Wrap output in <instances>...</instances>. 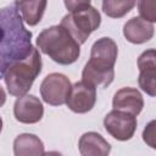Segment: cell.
<instances>
[{"label": "cell", "mask_w": 156, "mask_h": 156, "mask_svg": "<svg viewBox=\"0 0 156 156\" xmlns=\"http://www.w3.org/2000/svg\"><path fill=\"white\" fill-rule=\"evenodd\" d=\"M32 33L23 24L17 1L0 7V78L17 60L24 58L32 50Z\"/></svg>", "instance_id": "6da1fadb"}, {"label": "cell", "mask_w": 156, "mask_h": 156, "mask_svg": "<svg viewBox=\"0 0 156 156\" xmlns=\"http://www.w3.org/2000/svg\"><path fill=\"white\" fill-rule=\"evenodd\" d=\"M117 44L107 37L98 39L90 50V60L82 72V80L93 85L106 88L115 78V63L117 60Z\"/></svg>", "instance_id": "7a4b0ae2"}, {"label": "cell", "mask_w": 156, "mask_h": 156, "mask_svg": "<svg viewBox=\"0 0 156 156\" xmlns=\"http://www.w3.org/2000/svg\"><path fill=\"white\" fill-rule=\"evenodd\" d=\"M38 49L60 65H71L80 55L79 44L62 26H51L39 33Z\"/></svg>", "instance_id": "3957f363"}, {"label": "cell", "mask_w": 156, "mask_h": 156, "mask_svg": "<svg viewBox=\"0 0 156 156\" xmlns=\"http://www.w3.org/2000/svg\"><path fill=\"white\" fill-rule=\"evenodd\" d=\"M65 6L69 11L61 21L62 26L71 37L80 45L88 37L99 28L101 16L99 11L91 6L90 1H65Z\"/></svg>", "instance_id": "277c9868"}, {"label": "cell", "mask_w": 156, "mask_h": 156, "mask_svg": "<svg viewBox=\"0 0 156 156\" xmlns=\"http://www.w3.org/2000/svg\"><path fill=\"white\" fill-rule=\"evenodd\" d=\"M41 72V57L34 46L29 54L9 66L4 74L7 90L13 96H23L32 88L33 82Z\"/></svg>", "instance_id": "5b68a950"}, {"label": "cell", "mask_w": 156, "mask_h": 156, "mask_svg": "<svg viewBox=\"0 0 156 156\" xmlns=\"http://www.w3.org/2000/svg\"><path fill=\"white\" fill-rule=\"evenodd\" d=\"M72 84L69 79L62 73L48 74L40 84V94L43 100L52 106L66 104Z\"/></svg>", "instance_id": "8992f818"}, {"label": "cell", "mask_w": 156, "mask_h": 156, "mask_svg": "<svg viewBox=\"0 0 156 156\" xmlns=\"http://www.w3.org/2000/svg\"><path fill=\"white\" fill-rule=\"evenodd\" d=\"M104 127L115 139L121 141L129 140L136 129V117L123 111L112 110L105 116Z\"/></svg>", "instance_id": "52a82bcc"}, {"label": "cell", "mask_w": 156, "mask_h": 156, "mask_svg": "<svg viewBox=\"0 0 156 156\" xmlns=\"http://www.w3.org/2000/svg\"><path fill=\"white\" fill-rule=\"evenodd\" d=\"M96 102V88L80 80L72 85L66 100L67 107L76 113L90 111Z\"/></svg>", "instance_id": "ba28073f"}, {"label": "cell", "mask_w": 156, "mask_h": 156, "mask_svg": "<svg viewBox=\"0 0 156 156\" xmlns=\"http://www.w3.org/2000/svg\"><path fill=\"white\" fill-rule=\"evenodd\" d=\"M139 85L150 96L156 95V54L154 49L144 51L138 58Z\"/></svg>", "instance_id": "9c48e42d"}, {"label": "cell", "mask_w": 156, "mask_h": 156, "mask_svg": "<svg viewBox=\"0 0 156 156\" xmlns=\"http://www.w3.org/2000/svg\"><path fill=\"white\" fill-rule=\"evenodd\" d=\"M13 115L17 121L27 124L37 123L44 115V107L41 101L30 94L17 98L13 105Z\"/></svg>", "instance_id": "30bf717a"}, {"label": "cell", "mask_w": 156, "mask_h": 156, "mask_svg": "<svg viewBox=\"0 0 156 156\" xmlns=\"http://www.w3.org/2000/svg\"><path fill=\"white\" fill-rule=\"evenodd\" d=\"M112 106L113 110L123 111L136 116L141 112L144 107V99L138 89L127 87L116 91L112 100Z\"/></svg>", "instance_id": "8fae6325"}, {"label": "cell", "mask_w": 156, "mask_h": 156, "mask_svg": "<svg viewBox=\"0 0 156 156\" xmlns=\"http://www.w3.org/2000/svg\"><path fill=\"white\" fill-rule=\"evenodd\" d=\"M124 38L133 44H143L154 37V24L140 17H133L123 27Z\"/></svg>", "instance_id": "7c38bea8"}, {"label": "cell", "mask_w": 156, "mask_h": 156, "mask_svg": "<svg viewBox=\"0 0 156 156\" xmlns=\"http://www.w3.org/2000/svg\"><path fill=\"white\" fill-rule=\"evenodd\" d=\"M82 156H108L111 145L96 132L84 133L78 143Z\"/></svg>", "instance_id": "4fadbf2b"}, {"label": "cell", "mask_w": 156, "mask_h": 156, "mask_svg": "<svg viewBox=\"0 0 156 156\" xmlns=\"http://www.w3.org/2000/svg\"><path fill=\"white\" fill-rule=\"evenodd\" d=\"M15 156H43L44 144L34 134H20L13 141Z\"/></svg>", "instance_id": "5bb4252c"}, {"label": "cell", "mask_w": 156, "mask_h": 156, "mask_svg": "<svg viewBox=\"0 0 156 156\" xmlns=\"http://www.w3.org/2000/svg\"><path fill=\"white\" fill-rule=\"evenodd\" d=\"M46 5V1H17L18 10L22 13V20L29 26H35L40 22Z\"/></svg>", "instance_id": "9a60e30c"}, {"label": "cell", "mask_w": 156, "mask_h": 156, "mask_svg": "<svg viewBox=\"0 0 156 156\" xmlns=\"http://www.w3.org/2000/svg\"><path fill=\"white\" fill-rule=\"evenodd\" d=\"M136 5L135 1L130 0H122V1H104L102 2V11L112 18H119L127 15L134 6Z\"/></svg>", "instance_id": "2e32d148"}, {"label": "cell", "mask_w": 156, "mask_h": 156, "mask_svg": "<svg viewBox=\"0 0 156 156\" xmlns=\"http://www.w3.org/2000/svg\"><path fill=\"white\" fill-rule=\"evenodd\" d=\"M140 18L146 22L154 23L156 21V1H139L138 2Z\"/></svg>", "instance_id": "e0dca14e"}, {"label": "cell", "mask_w": 156, "mask_h": 156, "mask_svg": "<svg viewBox=\"0 0 156 156\" xmlns=\"http://www.w3.org/2000/svg\"><path fill=\"white\" fill-rule=\"evenodd\" d=\"M154 126H155V121H151V122L147 124V127L144 129V133H143L144 140H145L151 147H155V143H154V139H155Z\"/></svg>", "instance_id": "ac0fdd59"}, {"label": "cell", "mask_w": 156, "mask_h": 156, "mask_svg": "<svg viewBox=\"0 0 156 156\" xmlns=\"http://www.w3.org/2000/svg\"><path fill=\"white\" fill-rule=\"evenodd\" d=\"M5 101H6V93H5L4 88L0 85V107L5 104Z\"/></svg>", "instance_id": "d6986e66"}, {"label": "cell", "mask_w": 156, "mask_h": 156, "mask_svg": "<svg viewBox=\"0 0 156 156\" xmlns=\"http://www.w3.org/2000/svg\"><path fill=\"white\" fill-rule=\"evenodd\" d=\"M43 156H62V154H60L58 151H48L43 154Z\"/></svg>", "instance_id": "ffe728a7"}, {"label": "cell", "mask_w": 156, "mask_h": 156, "mask_svg": "<svg viewBox=\"0 0 156 156\" xmlns=\"http://www.w3.org/2000/svg\"><path fill=\"white\" fill-rule=\"evenodd\" d=\"M1 129H2V119L0 117V132H1Z\"/></svg>", "instance_id": "44dd1931"}]
</instances>
